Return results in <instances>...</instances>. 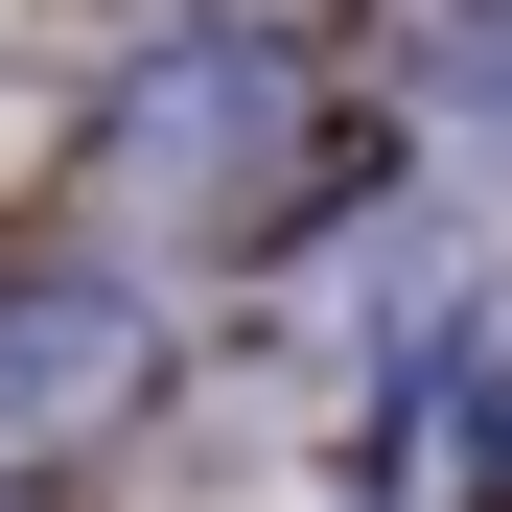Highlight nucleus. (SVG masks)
<instances>
[{"instance_id":"nucleus-1","label":"nucleus","mask_w":512,"mask_h":512,"mask_svg":"<svg viewBox=\"0 0 512 512\" xmlns=\"http://www.w3.org/2000/svg\"><path fill=\"white\" fill-rule=\"evenodd\" d=\"M117 396H140V303H117V280H70V303L0 326V466L70 443V419H117Z\"/></svg>"}]
</instances>
